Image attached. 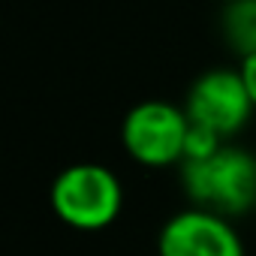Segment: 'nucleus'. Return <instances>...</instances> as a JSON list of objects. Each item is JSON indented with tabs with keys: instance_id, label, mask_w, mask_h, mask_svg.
Listing matches in <instances>:
<instances>
[{
	"instance_id": "nucleus-1",
	"label": "nucleus",
	"mask_w": 256,
	"mask_h": 256,
	"mask_svg": "<svg viewBox=\"0 0 256 256\" xmlns=\"http://www.w3.org/2000/svg\"><path fill=\"white\" fill-rule=\"evenodd\" d=\"M184 193L196 208L238 217L256 208V157L235 145H220L202 160L181 163Z\"/></svg>"
},
{
	"instance_id": "nucleus-2",
	"label": "nucleus",
	"mask_w": 256,
	"mask_h": 256,
	"mask_svg": "<svg viewBox=\"0 0 256 256\" xmlns=\"http://www.w3.org/2000/svg\"><path fill=\"white\" fill-rule=\"evenodd\" d=\"M48 202L60 223L78 232H96L118 220L124 208V187L108 166L76 163L52 181Z\"/></svg>"
},
{
	"instance_id": "nucleus-3",
	"label": "nucleus",
	"mask_w": 256,
	"mask_h": 256,
	"mask_svg": "<svg viewBox=\"0 0 256 256\" xmlns=\"http://www.w3.org/2000/svg\"><path fill=\"white\" fill-rule=\"evenodd\" d=\"M190 136V118L184 108L166 100H145L126 112L120 120V142L142 166L184 163Z\"/></svg>"
},
{
	"instance_id": "nucleus-4",
	"label": "nucleus",
	"mask_w": 256,
	"mask_h": 256,
	"mask_svg": "<svg viewBox=\"0 0 256 256\" xmlns=\"http://www.w3.org/2000/svg\"><path fill=\"white\" fill-rule=\"evenodd\" d=\"M184 112H187L190 124L202 126V130H208L220 139H229L247 126L256 106L247 94L241 72L229 70V66H217V70L202 72L190 84Z\"/></svg>"
},
{
	"instance_id": "nucleus-5",
	"label": "nucleus",
	"mask_w": 256,
	"mask_h": 256,
	"mask_svg": "<svg viewBox=\"0 0 256 256\" xmlns=\"http://www.w3.org/2000/svg\"><path fill=\"white\" fill-rule=\"evenodd\" d=\"M157 256H244V244L229 217L193 205L163 223Z\"/></svg>"
},
{
	"instance_id": "nucleus-6",
	"label": "nucleus",
	"mask_w": 256,
	"mask_h": 256,
	"mask_svg": "<svg viewBox=\"0 0 256 256\" xmlns=\"http://www.w3.org/2000/svg\"><path fill=\"white\" fill-rule=\"evenodd\" d=\"M220 28L238 58L256 54V0H229L220 16Z\"/></svg>"
},
{
	"instance_id": "nucleus-7",
	"label": "nucleus",
	"mask_w": 256,
	"mask_h": 256,
	"mask_svg": "<svg viewBox=\"0 0 256 256\" xmlns=\"http://www.w3.org/2000/svg\"><path fill=\"white\" fill-rule=\"evenodd\" d=\"M238 72H241V78H244V84H247V94H250V100H253V106H256V54L241 58Z\"/></svg>"
}]
</instances>
